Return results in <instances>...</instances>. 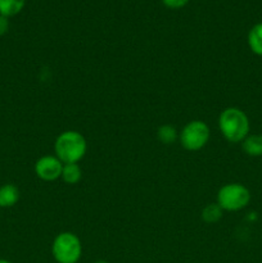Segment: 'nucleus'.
<instances>
[{
  "label": "nucleus",
  "mask_w": 262,
  "mask_h": 263,
  "mask_svg": "<svg viewBox=\"0 0 262 263\" xmlns=\"http://www.w3.org/2000/svg\"><path fill=\"white\" fill-rule=\"evenodd\" d=\"M218 128L220 133L229 143H241L251 131V122L243 109L236 107H229L218 116Z\"/></svg>",
  "instance_id": "f257e3e1"
},
{
  "label": "nucleus",
  "mask_w": 262,
  "mask_h": 263,
  "mask_svg": "<svg viewBox=\"0 0 262 263\" xmlns=\"http://www.w3.org/2000/svg\"><path fill=\"white\" fill-rule=\"evenodd\" d=\"M87 151L86 139L81 133L67 130L59 134L54 143V153L63 164L79 163Z\"/></svg>",
  "instance_id": "f03ea898"
},
{
  "label": "nucleus",
  "mask_w": 262,
  "mask_h": 263,
  "mask_svg": "<svg viewBox=\"0 0 262 263\" xmlns=\"http://www.w3.org/2000/svg\"><path fill=\"white\" fill-rule=\"evenodd\" d=\"M51 254L57 263H77L82 256V243L69 231L59 233L51 244Z\"/></svg>",
  "instance_id": "7ed1b4c3"
},
{
  "label": "nucleus",
  "mask_w": 262,
  "mask_h": 263,
  "mask_svg": "<svg viewBox=\"0 0 262 263\" xmlns=\"http://www.w3.org/2000/svg\"><path fill=\"white\" fill-rule=\"evenodd\" d=\"M251 202V192L240 182H229L217 192V204L223 212H238Z\"/></svg>",
  "instance_id": "20e7f679"
},
{
  "label": "nucleus",
  "mask_w": 262,
  "mask_h": 263,
  "mask_svg": "<svg viewBox=\"0 0 262 263\" xmlns=\"http://www.w3.org/2000/svg\"><path fill=\"white\" fill-rule=\"evenodd\" d=\"M211 138L210 126L200 120L188 122L179 133V141L184 149L198 152L204 148Z\"/></svg>",
  "instance_id": "39448f33"
},
{
  "label": "nucleus",
  "mask_w": 262,
  "mask_h": 263,
  "mask_svg": "<svg viewBox=\"0 0 262 263\" xmlns=\"http://www.w3.org/2000/svg\"><path fill=\"white\" fill-rule=\"evenodd\" d=\"M33 170L36 176L43 181H55L61 179L63 163L55 156H43L36 161Z\"/></svg>",
  "instance_id": "423d86ee"
},
{
  "label": "nucleus",
  "mask_w": 262,
  "mask_h": 263,
  "mask_svg": "<svg viewBox=\"0 0 262 263\" xmlns=\"http://www.w3.org/2000/svg\"><path fill=\"white\" fill-rule=\"evenodd\" d=\"M20 189L13 184L0 186V208H12L20 200Z\"/></svg>",
  "instance_id": "0eeeda50"
},
{
  "label": "nucleus",
  "mask_w": 262,
  "mask_h": 263,
  "mask_svg": "<svg viewBox=\"0 0 262 263\" xmlns=\"http://www.w3.org/2000/svg\"><path fill=\"white\" fill-rule=\"evenodd\" d=\"M241 149L249 157H262V135L261 134H249L241 141Z\"/></svg>",
  "instance_id": "6e6552de"
},
{
  "label": "nucleus",
  "mask_w": 262,
  "mask_h": 263,
  "mask_svg": "<svg viewBox=\"0 0 262 263\" xmlns=\"http://www.w3.org/2000/svg\"><path fill=\"white\" fill-rule=\"evenodd\" d=\"M247 43H248L252 53L262 57V22L256 23L249 30L248 36H247Z\"/></svg>",
  "instance_id": "1a4fd4ad"
},
{
  "label": "nucleus",
  "mask_w": 262,
  "mask_h": 263,
  "mask_svg": "<svg viewBox=\"0 0 262 263\" xmlns=\"http://www.w3.org/2000/svg\"><path fill=\"white\" fill-rule=\"evenodd\" d=\"M82 177V170L79 166V163H66L63 164V170H62L61 179L63 180L66 184L74 185L81 180Z\"/></svg>",
  "instance_id": "9d476101"
},
{
  "label": "nucleus",
  "mask_w": 262,
  "mask_h": 263,
  "mask_svg": "<svg viewBox=\"0 0 262 263\" xmlns=\"http://www.w3.org/2000/svg\"><path fill=\"white\" fill-rule=\"evenodd\" d=\"M26 0H0V15L10 18L22 12Z\"/></svg>",
  "instance_id": "9b49d317"
},
{
  "label": "nucleus",
  "mask_w": 262,
  "mask_h": 263,
  "mask_svg": "<svg viewBox=\"0 0 262 263\" xmlns=\"http://www.w3.org/2000/svg\"><path fill=\"white\" fill-rule=\"evenodd\" d=\"M223 211L217 203H210L202 210V220L205 223H216L222 218Z\"/></svg>",
  "instance_id": "f8f14e48"
},
{
  "label": "nucleus",
  "mask_w": 262,
  "mask_h": 263,
  "mask_svg": "<svg viewBox=\"0 0 262 263\" xmlns=\"http://www.w3.org/2000/svg\"><path fill=\"white\" fill-rule=\"evenodd\" d=\"M157 138L162 144L170 145V144H174L175 141L179 140V133L174 126L162 125L157 130Z\"/></svg>",
  "instance_id": "ddd939ff"
},
{
  "label": "nucleus",
  "mask_w": 262,
  "mask_h": 263,
  "mask_svg": "<svg viewBox=\"0 0 262 263\" xmlns=\"http://www.w3.org/2000/svg\"><path fill=\"white\" fill-rule=\"evenodd\" d=\"M162 3L164 7L170 9H180V8H184L189 3V0H162Z\"/></svg>",
  "instance_id": "4468645a"
},
{
  "label": "nucleus",
  "mask_w": 262,
  "mask_h": 263,
  "mask_svg": "<svg viewBox=\"0 0 262 263\" xmlns=\"http://www.w3.org/2000/svg\"><path fill=\"white\" fill-rule=\"evenodd\" d=\"M9 31V18L0 15V36H4Z\"/></svg>",
  "instance_id": "2eb2a0df"
},
{
  "label": "nucleus",
  "mask_w": 262,
  "mask_h": 263,
  "mask_svg": "<svg viewBox=\"0 0 262 263\" xmlns=\"http://www.w3.org/2000/svg\"><path fill=\"white\" fill-rule=\"evenodd\" d=\"M94 263H109V262L105 261V259H98V261H95Z\"/></svg>",
  "instance_id": "dca6fc26"
},
{
  "label": "nucleus",
  "mask_w": 262,
  "mask_h": 263,
  "mask_svg": "<svg viewBox=\"0 0 262 263\" xmlns=\"http://www.w3.org/2000/svg\"><path fill=\"white\" fill-rule=\"evenodd\" d=\"M0 263H12V262L8 261V259H3V258H0Z\"/></svg>",
  "instance_id": "f3484780"
}]
</instances>
